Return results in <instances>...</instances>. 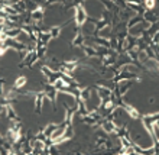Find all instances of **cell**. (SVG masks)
<instances>
[{"label":"cell","instance_id":"obj_1","mask_svg":"<svg viewBox=\"0 0 159 155\" xmlns=\"http://www.w3.org/2000/svg\"><path fill=\"white\" fill-rule=\"evenodd\" d=\"M86 12H84V9L83 6H77V13H75V19H77V23L78 25H83V23L86 22Z\"/></svg>","mask_w":159,"mask_h":155},{"label":"cell","instance_id":"obj_2","mask_svg":"<svg viewBox=\"0 0 159 155\" xmlns=\"http://www.w3.org/2000/svg\"><path fill=\"white\" fill-rule=\"evenodd\" d=\"M124 109H126V112L129 113V116H132V118H135V119L139 118V113H137V110H136V109H133L132 106L126 104V106H124Z\"/></svg>","mask_w":159,"mask_h":155},{"label":"cell","instance_id":"obj_3","mask_svg":"<svg viewBox=\"0 0 159 155\" xmlns=\"http://www.w3.org/2000/svg\"><path fill=\"white\" fill-rule=\"evenodd\" d=\"M25 84H26V77H19L16 80V83H14V89H20Z\"/></svg>","mask_w":159,"mask_h":155},{"label":"cell","instance_id":"obj_4","mask_svg":"<svg viewBox=\"0 0 159 155\" xmlns=\"http://www.w3.org/2000/svg\"><path fill=\"white\" fill-rule=\"evenodd\" d=\"M32 17H33V21H41V19H42V10H41V9L35 10L33 15H32Z\"/></svg>","mask_w":159,"mask_h":155},{"label":"cell","instance_id":"obj_5","mask_svg":"<svg viewBox=\"0 0 159 155\" xmlns=\"http://www.w3.org/2000/svg\"><path fill=\"white\" fill-rule=\"evenodd\" d=\"M58 33H59V28H54V29H51L49 36L51 38H55V36H58Z\"/></svg>","mask_w":159,"mask_h":155},{"label":"cell","instance_id":"obj_6","mask_svg":"<svg viewBox=\"0 0 159 155\" xmlns=\"http://www.w3.org/2000/svg\"><path fill=\"white\" fill-rule=\"evenodd\" d=\"M145 5H146V8L152 9L155 6V0H145Z\"/></svg>","mask_w":159,"mask_h":155}]
</instances>
